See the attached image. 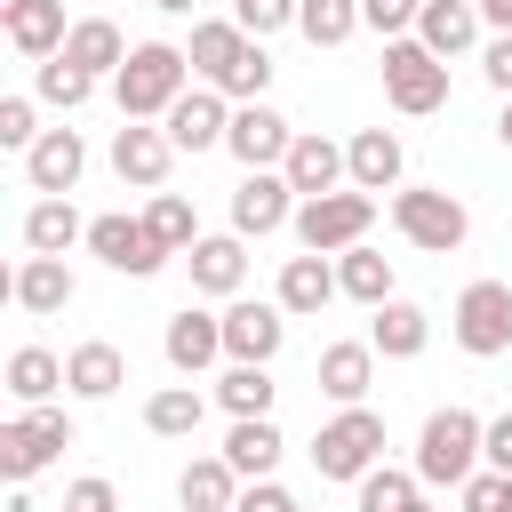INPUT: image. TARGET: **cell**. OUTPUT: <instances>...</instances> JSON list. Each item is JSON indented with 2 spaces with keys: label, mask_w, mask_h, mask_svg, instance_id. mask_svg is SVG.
<instances>
[{
  "label": "cell",
  "mask_w": 512,
  "mask_h": 512,
  "mask_svg": "<svg viewBox=\"0 0 512 512\" xmlns=\"http://www.w3.org/2000/svg\"><path fill=\"white\" fill-rule=\"evenodd\" d=\"M64 64H80L88 80L120 72V64H128V40H120V24H112V16H80V24H72V40H64Z\"/></svg>",
  "instance_id": "obj_31"
},
{
  "label": "cell",
  "mask_w": 512,
  "mask_h": 512,
  "mask_svg": "<svg viewBox=\"0 0 512 512\" xmlns=\"http://www.w3.org/2000/svg\"><path fill=\"white\" fill-rule=\"evenodd\" d=\"M368 224H376V200H368V192H320V200L296 208V240H304L312 256H344V248H360Z\"/></svg>",
  "instance_id": "obj_7"
},
{
  "label": "cell",
  "mask_w": 512,
  "mask_h": 512,
  "mask_svg": "<svg viewBox=\"0 0 512 512\" xmlns=\"http://www.w3.org/2000/svg\"><path fill=\"white\" fill-rule=\"evenodd\" d=\"M408 512H432V504H424V496H416V504H408Z\"/></svg>",
  "instance_id": "obj_52"
},
{
  "label": "cell",
  "mask_w": 512,
  "mask_h": 512,
  "mask_svg": "<svg viewBox=\"0 0 512 512\" xmlns=\"http://www.w3.org/2000/svg\"><path fill=\"white\" fill-rule=\"evenodd\" d=\"M152 8H160V16H192L200 0H152Z\"/></svg>",
  "instance_id": "obj_50"
},
{
  "label": "cell",
  "mask_w": 512,
  "mask_h": 512,
  "mask_svg": "<svg viewBox=\"0 0 512 512\" xmlns=\"http://www.w3.org/2000/svg\"><path fill=\"white\" fill-rule=\"evenodd\" d=\"M64 512H120V496H112V480H104V472H88V480H72V488H64Z\"/></svg>",
  "instance_id": "obj_45"
},
{
  "label": "cell",
  "mask_w": 512,
  "mask_h": 512,
  "mask_svg": "<svg viewBox=\"0 0 512 512\" xmlns=\"http://www.w3.org/2000/svg\"><path fill=\"white\" fill-rule=\"evenodd\" d=\"M288 144H296V128H288L272 104H240V112H232L224 152H232L240 168H280V160H288Z\"/></svg>",
  "instance_id": "obj_17"
},
{
  "label": "cell",
  "mask_w": 512,
  "mask_h": 512,
  "mask_svg": "<svg viewBox=\"0 0 512 512\" xmlns=\"http://www.w3.org/2000/svg\"><path fill=\"white\" fill-rule=\"evenodd\" d=\"M168 160H176V144H168V128H152V120H128V128L112 136V176L136 184V192H160V184H168Z\"/></svg>",
  "instance_id": "obj_14"
},
{
  "label": "cell",
  "mask_w": 512,
  "mask_h": 512,
  "mask_svg": "<svg viewBox=\"0 0 512 512\" xmlns=\"http://www.w3.org/2000/svg\"><path fill=\"white\" fill-rule=\"evenodd\" d=\"M416 8H424V0H416Z\"/></svg>",
  "instance_id": "obj_53"
},
{
  "label": "cell",
  "mask_w": 512,
  "mask_h": 512,
  "mask_svg": "<svg viewBox=\"0 0 512 512\" xmlns=\"http://www.w3.org/2000/svg\"><path fill=\"white\" fill-rule=\"evenodd\" d=\"M56 392H72V384H64V360H56L48 344H16V352H8V400H16V408H48Z\"/></svg>",
  "instance_id": "obj_28"
},
{
  "label": "cell",
  "mask_w": 512,
  "mask_h": 512,
  "mask_svg": "<svg viewBox=\"0 0 512 512\" xmlns=\"http://www.w3.org/2000/svg\"><path fill=\"white\" fill-rule=\"evenodd\" d=\"M392 224H400V240H408V248H424V256H456V248H464V232H472L464 200H456V192H440V184H400V192H392Z\"/></svg>",
  "instance_id": "obj_3"
},
{
  "label": "cell",
  "mask_w": 512,
  "mask_h": 512,
  "mask_svg": "<svg viewBox=\"0 0 512 512\" xmlns=\"http://www.w3.org/2000/svg\"><path fill=\"white\" fill-rule=\"evenodd\" d=\"M240 488H248V480H240L224 456H192V464L176 472V504H184V512H232Z\"/></svg>",
  "instance_id": "obj_30"
},
{
  "label": "cell",
  "mask_w": 512,
  "mask_h": 512,
  "mask_svg": "<svg viewBox=\"0 0 512 512\" xmlns=\"http://www.w3.org/2000/svg\"><path fill=\"white\" fill-rule=\"evenodd\" d=\"M280 448H288V440H280V424H272V416H240V424L224 432V448H216V456H224L240 480H272Z\"/></svg>",
  "instance_id": "obj_29"
},
{
  "label": "cell",
  "mask_w": 512,
  "mask_h": 512,
  "mask_svg": "<svg viewBox=\"0 0 512 512\" xmlns=\"http://www.w3.org/2000/svg\"><path fill=\"white\" fill-rule=\"evenodd\" d=\"M384 96H392V112L424 120V112L448 104V64L424 40H384Z\"/></svg>",
  "instance_id": "obj_6"
},
{
  "label": "cell",
  "mask_w": 512,
  "mask_h": 512,
  "mask_svg": "<svg viewBox=\"0 0 512 512\" xmlns=\"http://www.w3.org/2000/svg\"><path fill=\"white\" fill-rule=\"evenodd\" d=\"M280 176L296 184V200H320V192H344V184H352V168H344V144H328L320 128H296V144H288Z\"/></svg>",
  "instance_id": "obj_15"
},
{
  "label": "cell",
  "mask_w": 512,
  "mask_h": 512,
  "mask_svg": "<svg viewBox=\"0 0 512 512\" xmlns=\"http://www.w3.org/2000/svg\"><path fill=\"white\" fill-rule=\"evenodd\" d=\"M496 136H504V144H512V104H504V120H496Z\"/></svg>",
  "instance_id": "obj_51"
},
{
  "label": "cell",
  "mask_w": 512,
  "mask_h": 512,
  "mask_svg": "<svg viewBox=\"0 0 512 512\" xmlns=\"http://www.w3.org/2000/svg\"><path fill=\"white\" fill-rule=\"evenodd\" d=\"M296 8H304V0H232V24H240L248 40H272L280 24H296Z\"/></svg>",
  "instance_id": "obj_40"
},
{
  "label": "cell",
  "mask_w": 512,
  "mask_h": 512,
  "mask_svg": "<svg viewBox=\"0 0 512 512\" xmlns=\"http://www.w3.org/2000/svg\"><path fill=\"white\" fill-rule=\"evenodd\" d=\"M296 184L280 176V168H248L240 184H232V232L240 240H264V232H280V224H296Z\"/></svg>",
  "instance_id": "obj_9"
},
{
  "label": "cell",
  "mask_w": 512,
  "mask_h": 512,
  "mask_svg": "<svg viewBox=\"0 0 512 512\" xmlns=\"http://www.w3.org/2000/svg\"><path fill=\"white\" fill-rule=\"evenodd\" d=\"M400 160H408V152H400V136H392V128H360V136L344 144L352 192H368V200H376V192H400Z\"/></svg>",
  "instance_id": "obj_19"
},
{
  "label": "cell",
  "mask_w": 512,
  "mask_h": 512,
  "mask_svg": "<svg viewBox=\"0 0 512 512\" xmlns=\"http://www.w3.org/2000/svg\"><path fill=\"white\" fill-rule=\"evenodd\" d=\"M200 416H208V400H200L192 384H160V392L144 400V432H160V440H192Z\"/></svg>",
  "instance_id": "obj_34"
},
{
  "label": "cell",
  "mask_w": 512,
  "mask_h": 512,
  "mask_svg": "<svg viewBox=\"0 0 512 512\" xmlns=\"http://www.w3.org/2000/svg\"><path fill=\"white\" fill-rule=\"evenodd\" d=\"M64 384H72V400H112V392L128 384V360H120V344H104V336L72 344V352H64Z\"/></svg>",
  "instance_id": "obj_25"
},
{
  "label": "cell",
  "mask_w": 512,
  "mask_h": 512,
  "mask_svg": "<svg viewBox=\"0 0 512 512\" xmlns=\"http://www.w3.org/2000/svg\"><path fill=\"white\" fill-rule=\"evenodd\" d=\"M312 464H320V480H352L360 488L384 464V416L376 408H336L320 424V440H312Z\"/></svg>",
  "instance_id": "obj_4"
},
{
  "label": "cell",
  "mask_w": 512,
  "mask_h": 512,
  "mask_svg": "<svg viewBox=\"0 0 512 512\" xmlns=\"http://www.w3.org/2000/svg\"><path fill=\"white\" fill-rule=\"evenodd\" d=\"M192 80V56L168 48V40H136L128 64L112 72V96H120V120H168V104L184 96Z\"/></svg>",
  "instance_id": "obj_1"
},
{
  "label": "cell",
  "mask_w": 512,
  "mask_h": 512,
  "mask_svg": "<svg viewBox=\"0 0 512 512\" xmlns=\"http://www.w3.org/2000/svg\"><path fill=\"white\" fill-rule=\"evenodd\" d=\"M416 40L448 64V56H464L472 40H480V0H424L416 8Z\"/></svg>",
  "instance_id": "obj_27"
},
{
  "label": "cell",
  "mask_w": 512,
  "mask_h": 512,
  "mask_svg": "<svg viewBox=\"0 0 512 512\" xmlns=\"http://www.w3.org/2000/svg\"><path fill=\"white\" fill-rule=\"evenodd\" d=\"M184 56H192L200 88H224V80H232V64L248 56V32H240L232 16H200V24H192V48H184Z\"/></svg>",
  "instance_id": "obj_22"
},
{
  "label": "cell",
  "mask_w": 512,
  "mask_h": 512,
  "mask_svg": "<svg viewBox=\"0 0 512 512\" xmlns=\"http://www.w3.org/2000/svg\"><path fill=\"white\" fill-rule=\"evenodd\" d=\"M8 296H16L32 320H48V312H64V304L80 296V280L64 272V256H24V264H16V280H8Z\"/></svg>",
  "instance_id": "obj_23"
},
{
  "label": "cell",
  "mask_w": 512,
  "mask_h": 512,
  "mask_svg": "<svg viewBox=\"0 0 512 512\" xmlns=\"http://www.w3.org/2000/svg\"><path fill=\"white\" fill-rule=\"evenodd\" d=\"M296 32H304L312 48H344V40L360 32V0H304V8H296Z\"/></svg>",
  "instance_id": "obj_37"
},
{
  "label": "cell",
  "mask_w": 512,
  "mask_h": 512,
  "mask_svg": "<svg viewBox=\"0 0 512 512\" xmlns=\"http://www.w3.org/2000/svg\"><path fill=\"white\" fill-rule=\"evenodd\" d=\"M488 424L472 416V408H432L424 416V432H416V480L424 488H464L488 456Z\"/></svg>",
  "instance_id": "obj_2"
},
{
  "label": "cell",
  "mask_w": 512,
  "mask_h": 512,
  "mask_svg": "<svg viewBox=\"0 0 512 512\" xmlns=\"http://www.w3.org/2000/svg\"><path fill=\"white\" fill-rule=\"evenodd\" d=\"M88 96H96V80H88L80 64H64V56H48V64H40V104H56V112H80Z\"/></svg>",
  "instance_id": "obj_39"
},
{
  "label": "cell",
  "mask_w": 512,
  "mask_h": 512,
  "mask_svg": "<svg viewBox=\"0 0 512 512\" xmlns=\"http://www.w3.org/2000/svg\"><path fill=\"white\" fill-rule=\"evenodd\" d=\"M144 224H152V240H160L168 256H192V248H200V216H192L184 192H152V200H144Z\"/></svg>",
  "instance_id": "obj_35"
},
{
  "label": "cell",
  "mask_w": 512,
  "mask_h": 512,
  "mask_svg": "<svg viewBox=\"0 0 512 512\" xmlns=\"http://www.w3.org/2000/svg\"><path fill=\"white\" fill-rule=\"evenodd\" d=\"M480 24H496V32H512V0H480Z\"/></svg>",
  "instance_id": "obj_49"
},
{
  "label": "cell",
  "mask_w": 512,
  "mask_h": 512,
  "mask_svg": "<svg viewBox=\"0 0 512 512\" xmlns=\"http://www.w3.org/2000/svg\"><path fill=\"white\" fill-rule=\"evenodd\" d=\"M232 512H304V504H296V496H288V488H280V480H248V488H240V504H232Z\"/></svg>",
  "instance_id": "obj_47"
},
{
  "label": "cell",
  "mask_w": 512,
  "mask_h": 512,
  "mask_svg": "<svg viewBox=\"0 0 512 512\" xmlns=\"http://www.w3.org/2000/svg\"><path fill=\"white\" fill-rule=\"evenodd\" d=\"M424 496V480L416 472H392V464H376L368 480H360V512H408Z\"/></svg>",
  "instance_id": "obj_38"
},
{
  "label": "cell",
  "mask_w": 512,
  "mask_h": 512,
  "mask_svg": "<svg viewBox=\"0 0 512 512\" xmlns=\"http://www.w3.org/2000/svg\"><path fill=\"white\" fill-rule=\"evenodd\" d=\"M360 24L376 40H416V0H360Z\"/></svg>",
  "instance_id": "obj_42"
},
{
  "label": "cell",
  "mask_w": 512,
  "mask_h": 512,
  "mask_svg": "<svg viewBox=\"0 0 512 512\" xmlns=\"http://www.w3.org/2000/svg\"><path fill=\"white\" fill-rule=\"evenodd\" d=\"M336 296H344V288H336V264H328V256H312V248H304V256H288V264H280V296H272V304H280L288 320H312V312H320V304H336Z\"/></svg>",
  "instance_id": "obj_21"
},
{
  "label": "cell",
  "mask_w": 512,
  "mask_h": 512,
  "mask_svg": "<svg viewBox=\"0 0 512 512\" xmlns=\"http://www.w3.org/2000/svg\"><path fill=\"white\" fill-rule=\"evenodd\" d=\"M0 24H8V48H16V56H32V64L64 56V40H72L64 0H0Z\"/></svg>",
  "instance_id": "obj_16"
},
{
  "label": "cell",
  "mask_w": 512,
  "mask_h": 512,
  "mask_svg": "<svg viewBox=\"0 0 512 512\" xmlns=\"http://www.w3.org/2000/svg\"><path fill=\"white\" fill-rule=\"evenodd\" d=\"M48 128H32V96H0V144L8 152H32Z\"/></svg>",
  "instance_id": "obj_43"
},
{
  "label": "cell",
  "mask_w": 512,
  "mask_h": 512,
  "mask_svg": "<svg viewBox=\"0 0 512 512\" xmlns=\"http://www.w3.org/2000/svg\"><path fill=\"white\" fill-rule=\"evenodd\" d=\"M272 392H280L272 368H240V360H232V368L216 376V408H224L232 424H240V416H272Z\"/></svg>",
  "instance_id": "obj_36"
},
{
  "label": "cell",
  "mask_w": 512,
  "mask_h": 512,
  "mask_svg": "<svg viewBox=\"0 0 512 512\" xmlns=\"http://www.w3.org/2000/svg\"><path fill=\"white\" fill-rule=\"evenodd\" d=\"M480 72H488V88L512 104V32H496V40L480 48Z\"/></svg>",
  "instance_id": "obj_46"
},
{
  "label": "cell",
  "mask_w": 512,
  "mask_h": 512,
  "mask_svg": "<svg viewBox=\"0 0 512 512\" xmlns=\"http://www.w3.org/2000/svg\"><path fill=\"white\" fill-rule=\"evenodd\" d=\"M456 496H464V512H512V472H472Z\"/></svg>",
  "instance_id": "obj_44"
},
{
  "label": "cell",
  "mask_w": 512,
  "mask_h": 512,
  "mask_svg": "<svg viewBox=\"0 0 512 512\" xmlns=\"http://www.w3.org/2000/svg\"><path fill=\"white\" fill-rule=\"evenodd\" d=\"M448 328H456V344H464L472 360H496V352H512V280H472V288L456 296Z\"/></svg>",
  "instance_id": "obj_8"
},
{
  "label": "cell",
  "mask_w": 512,
  "mask_h": 512,
  "mask_svg": "<svg viewBox=\"0 0 512 512\" xmlns=\"http://www.w3.org/2000/svg\"><path fill=\"white\" fill-rule=\"evenodd\" d=\"M80 168H88V144H80V128H48V136L24 152V184H32L40 200H72Z\"/></svg>",
  "instance_id": "obj_13"
},
{
  "label": "cell",
  "mask_w": 512,
  "mask_h": 512,
  "mask_svg": "<svg viewBox=\"0 0 512 512\" xmlns=\"http://www.w3.org/2000/svg\"><path fill=\"white\" fill-rule=\"evenodd\" d=\"M376 384V344H320V392L336 408H368Z\"/></svg>",
  "instance_id": "obj_26"
},
{
  "label": "cell",
  "mask_w": 512,
  "mask_h": 512,
  "mask_svg": "<svg viewBox=\"0 0 512 512\" xmlns=\"http://www.w3.org/2000/svg\"><path fill=\"white\" fill-rule=\"evenodd\" d=\"M336 288H344L352 304H368V312H376V304H392V256H376L368 240H360V248H344V256H336Z\"/></svg>",
  "instance_id": "obj_32"
},
{
  "label": "cell",
  "mask_w": 512,
  "mask_h": 512,
  "mask_svg": "<svg viewBox=\"0 0 512 512\" xmlns=\"http://www.w3.org/2000/svg\"><path fill=\"white\" fill-rule=\"evenodd\" d=\"M184 264H192V288H200V296H240V280H248V240H240V232H200V248H192Z\"/></svg>",
  "instance_id": "obj_20"
},
{
  "label": "cell",
  "mask_w": 512,
  "mask_h": 512,
  "mask_svg": "<svg viewBox=\"0 0 512 512\" xmlns=\"http://www.w3.org/2000/svg\"><path fill=\"white\" fill-rule=\"evenodd\" d=\"M280 344H288V312H280V304H256V296H232V304H224V360L272 368Z\"/></svg>",
  "instance_id": "obj_11"
},
{
  "label": "cell",
  "mask_w": 512,
  "mask_h": 512,
  "mask_svg": "<svg viewBox=\"0 0 512 512\" xmlns=\"http://www.w3.org/2000/svg\"><path fill=\"white\" fill-rule=\"evenodd\" d=\"M368 344H376V360H416V352L432 344V312H424V304H408V296H392V304H376Z\"/></svg>",
  "instance_id": "obj_24"
},
{
  "label": "cell",
  "mask_w": 512,
  "mask_h": 512,
  "mask_svg": "<svg viewBox=\"0 0 512 512\" xmlns=\"http://www.w3.org/2000/svg\"><path fill=\"white\" fill-rule=\"evenodd\" d=\"M168 144L176 152H216L224 136H232V112H224V88H184L176 104H168Z\"/></svg>",
  "instance_id": "obj_12"
},
{
  "label": "cell",
  "mask_w": 512,
  "mask_h": 512,
  "mask_svg": "<svg viewBox=\"0 0 512 512\" xmlns=\"http://www.w3.org/2000/svg\"><path fill=\"white\" fill-rule=\"evenodd\" d=\"M72 240H88L80 208H72V200H32V216H24V248H32V256H64Z\"/></svg>",
  "instance_id": "obj_33"
},
{
  "label": "cell",
  "mask_w": 512,
  "mask_h": 512,
  "mask_svg": "<svg viewBox=\"0 0 512 512\" xmlns=\"http://www.w3.org/2000/svg\"><path fill=\"white\" fill-rule=\"evenodd\" d=\"M480 456H488V472H512V416L488 424V448H480Z\"/></svg>",
  "instance_id": "obj_48"
},
{
  "label": "cell",
  "mask_w": 512,
  "mask_h": 512,
  "mask_svg": "<svg viewBox=\"0 0 512 512\" xmlns=\"http://www.w3.org/2000/svg\"><path fill=\"white\" fill-rule=\"evenodd\" d=\"M160 352H168V368H176V376H200L208 360H224V312H200V304H184V312L168 320Z\"/></svg>",
  "instance_id": "obj_18"
},
{
  "label": "cell",
  "mask_w": 512,
  "mask_h": 512,
  "mask_svg": "<svg viewBox=\"0 0 512 512\" xmlns=\"http://www.w3.org/2000/svg\"><path fill=\"white\" fill-rule=\"evenodd\" d=\"M88 256L112 264V272H128V280H152L168 264V248L152 240L144 216H88Z\"/></svg>",
  "instance_id": "obj_10"
},
{
  "label": "cell",
  "mask_w": 512,
  "mask_h": 512,
  "mask_svg": "<svg viewBox=\"0 0 512 512\" xmlns=\"http://www.w3.org/2000/svg\"><path fill=\"white\" fill-rule=\"evenodd\" d=\"M264 88H272V56H264V40H248V56L232 64L224 96H240V104H264Z\"/></svg>",
  "instance_id": "obj_41"
},
{
  "label": "cell",
  "mask_w": 512,
  "mask_h": 512,
  "mask_svg": "<svg viewBox=\"0 0 512 512\" xmlns=\"http://www.w3.org/2000/svg\"><path fill=\"white\" fill-rule=\"evenodd\" d=\"M64 448H72V416L64 408H24V416L0 424V480L32 488V472H48Z\"/></svg>",
  "instance_id": "obj_5"
}]
</instances>
